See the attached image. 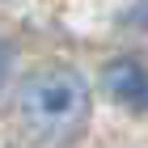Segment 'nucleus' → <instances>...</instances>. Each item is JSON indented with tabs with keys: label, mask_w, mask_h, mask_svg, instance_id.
Listing matches in <instances>:
<instances>
[{
	"label": "nucleus",
	"mask_w": 148,
	"mask_h": 148,
	"mask_svg": "<svg viewBox=\"0 0 148 148\" xmlns=\"http://www.w3.org/2000/svg\"><path fill=\"white\" fill-rule=\"evenodd\" d=\"M102 85L110 93V102H119L123 110L148 114V59L144 55H119L106 64Z\"/></svg>",
	"instance_id": "obj_2"
},
{
	"label": "nucleus",
	"mask_w": 148,
	"mask_h": 148,
	"mask_svg": "<svg viewBox=\"0 0 148 148\" xmlns=\"http://www.w3.org/2000/svg\"><path fill=\"white\" fill-rule=\"evenodd\" d=\"M17 119L25 136L47 148H68L89 123V85L76 68L51 64L21 80L17 89Z\"/></svg>",
	"instance_id": "obj_1"
},
{
	"label": "nucleus",
	"mask_w": 148,
	"mask_h": 148,
	"mask_svg": "<svg viewBox=\"0 0 148 148\" xmlns=\"http://www.w3.org/2000/svg\"><path fill=\"white\" fill-rule=\"evenodd\" d=\"M9 68H13V51H9L4 42H0V85L9 80Z\"/></svg>",
	"instance_id": "obj_3"
}]
</instances>
